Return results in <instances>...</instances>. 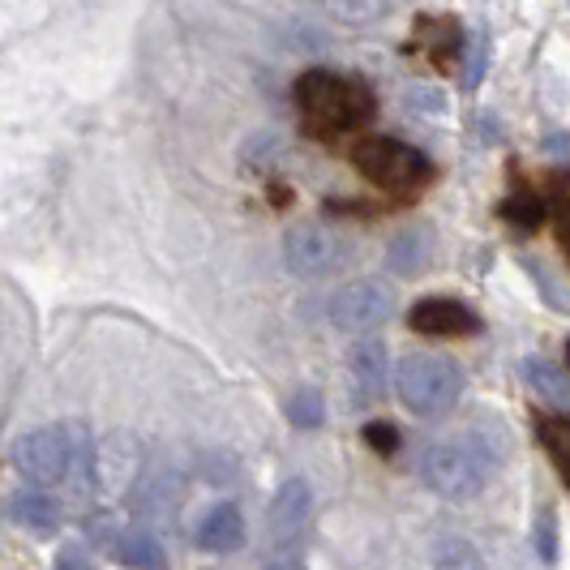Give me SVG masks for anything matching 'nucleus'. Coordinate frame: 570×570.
<instances>
[{
    "label": "nucleus",
    "mask_w": 570,
    "mask_h": 570,
    "mask_svg": "<svg viewBox=\"0 0 570 570\" xmlns=\"http://www.w3.org/2000/svg\"><path fill=\"white\" fill-rule=\"evenodd\" d=\"M498 463H502V442L485 433H459L446 442H433L421 455V481L429 493L446 502H468L493 481Z\"/></svg>",
    "instance_id": "nucleus-2"
},
{
    "label": "nucleus",
    "mask_w": 570,
    "mask_h": 570,
    "mask_svg": "<svg viewBox=\"0 0 570 570\" xmlns=\"http://www.w3.org/2000/svg\"><path fill=\"white\" fill-rule=\"evenodd\" d=\"M347 373H352L356 403H377L386 395V347L377 340L352 343V352H347Z\"/></svg>",
    "instance_id": "nucleus-9"
},
{
    "label": "nucleus",
    "mask_w": 570,
    "mask_h": 570,
    "mask_svg": "<svg viewBox=\"0 0 570 570\" xmlns=\"http://www.w3.org/2000/svg\"><path fill=\"white\" fill-rule=\"evenodd\" d=\"M296 108H301V120L305 129L317 134V138H340V134H352L361 129L373 116V90L361 78H347V73H335V69H309L301 73L296 86Z\"/></svg>",
    "instance_id": "nucleus-1"
},
{
    "label": "nucleus",
    "mask_w": 570,
    "mask_h": 570,
    "mask_svg": "<svg viewBox=\"0 0 570 570\" xmlns=\"http://www.w3.org/2000/svg\"><path fill=\"white\" fill-rule=\"evenodd\" d=\"M198 544L206 553H236L245 544V514L236 511L232 502H219L198 523Z\"/></svg>",
    "instance_id": "nucleus-10"
},
{
    "label": "nucleus",
    "mask_w": 570,
    "mask_h": 570,
    "mask_svg": "<svg viewBox=\"0 0 570 570\" xmlns=\"http://www.w3.org/2000/svg\"><path fill=\"white\" fill-rule=\"evenodd\" d=\"M287 416H292V425L317 429L322 416H326V403H322V395H317L314 386H301V395L287 403Z\"/></svg>",
    "instance_id": "nucleus-16"
},
{
    "label": "nucleus",
    "mask_w": 570,
    "mask_h": 570,
    "mask_svg": "<svg viewBox=\"0 0 570 570\" xmlns=\"http://www.w3.org/2000/svg\"><path fill=\"white\" fill-rule=\"evenodd\" d=\"M541 438L549 442V455H553V463H558V472L567 476V416L541 421Z\"/></svg>",
    "instance_id": "nucleus-17"
},
{
    "label": "nucleus",
    "mask_w": 570,
    "mask_h": 570,
    "mask_svg": "<svg viewBox=\"0 0 570 570\" xmlns=\"http://www.w3.org/2000/svg\"><path fill=\"white\" fill-rule=\"evenodd\" d=\"M52 570H95V567H90L82 544H65L57 553V562H52Z\"/></svg>",
    "instance_id": "nucleus-21"
},
{
    "label": "nucleus",
    "mask_w": 570,
    "mask_h": 570,
    "mask_svg": "<svg viewBox=\"0 0 570 570\" xmlns=\"http://www.w3.org/2000/svg\"><path fill=\"white\" fill-rule=\"evenodd\" d=\"M284 262L296 279H322L347 266V240L326 224H301L287 232Z\"/></svg>",
    "instance_id": "nucleus-6"
},
{
    "label": "nucleus",
    "mask_w": 570,
    "mask_h": 570,
    "mask_svg": "<svg viewBox=\"0 0 570 570\" xmlns=\"http://www.w3.org/2000/svg\"><path fill=\"white\" fill-rule=\"evenodd\" d=\"M4 514H9L18 528H30V532H52V528H60V507L48 493H39V489L13 493V498L4 502Z\"/></svg>",
    "instance_id": "nucleus-11"
},
{
    "label": "nucleus",
    "mask_w": 570,
    "mask_h": 570,
    "mask_svg": "<svg viewBox=\"0 0 570 570\" xmlns=\"http://www.w3.org/2000/svg\"><path fill=\"white\" fill-rule=\"evenodd\" d=\"M262 570H305V544H271Z\"/></svg>",
    "instance_id": "nucleus-18"
},
{
    "label": "nucleus",
    "mask_w": 570,
    "mask_h": 570,
    "mask_svg": "<svg viewBox=\"0 0 570 570\" xmlns=\"http://www.w3.org/2000/svg\"><path fill=\"white\" fill-rule=\"evenodd\" d=\"M331 322L352 335H370L395 314V292L386 279H352L331 296Z\"/></svg>",
    "instance_id": "nucleus-5"
},
{
    "label": "nucleus",
    "mask_w": 570,
    "mask_h": 570,
    "mask_svg": "<svg viewBox=\"0 0 570 570\" xmlns=\"http://www.w3.org/2000/svg\"><path fill=\"white\" fill-rule=\"evenodd\" d=\"M335 18H347V22H373L386 13V4H331Z\"/></svg>",
    "instance_id": "nucleus-20"
},
{
    "label": "nucleus",
    "mask_w": 570,
    "mask_h": 570,
    "mask_svg": "<svg viewBox=\"0 0 570 570\" xmlns=\"http://www.w3.org/2000/svg\"><path fill=\"white\" fill-rule=\"evenodd\" d=\"M395 391L407 412L416 416H442L451 412L463 395V370H459L451 356H438V352H412L400 361L395 373Z\"/></svg>",
    "instance_id": "nucleus-3"
},
{
    "label": "nucleus",
    "mask_w": 570,
    "mask_h": 570,
    "mask_svg": "<svg viewBox=\"0 0 570 570\" xmlns=\"http://www.w3.org/2000/svg\"><path fill=\"white\" fill-rule=\"evenodd\" d=\"M412 331H421V335H472L481 322L476 314L463 305V301H451V296H425L412 314Z\"/></svg>",
    "instance_id": "nucleus-8"
},
{
    "label": "nucleus",
    "mask_w": 570,
    "mask_h": 570,
    "mask_svg": "<svg viewBox=\"0 0 570 570\" xmlns=\"http://www.w3.org/2000/svg\"><path fill=\"white\" fill-rule=\"evenodd\" d=\"M472 43H476V57H468V69H463V86L481 82V65H485V52H489L485 30H472Z\"/></svg>",
    "instance_id": "nucleus-19"
},
{
    "label": "nucleus",
    "mask_w": 570,
    "mask_h": 570,
    "mask_svg": "<svg viewBox=\"0 0 570 570\" xmlns=\"http://www.w3.org/2000/svg\"><path fill=\"white\" fill-rule=\"evenodd\" d=\"M523 377H528V386H532L544 403H553L558 416L567 412V403H570L567 370H562L558 361H549V356H528V361H523Z\"/></svg>",
    "instance_id": "nucleus-12"
},
{
    "label": "nucleus",
    "mask_w": 570,
    "mask_h": 570,
    "mask_svg": "<svg viewBox=\"0 0 570 570\" xmlns=\"http://www.w3.org/2000/svg\"><path fill=\"white\" fill-rule=\"evenodd\" d=\"M112 558L120 567H134V570H168V558H164L159 541L146 537V532H125L112 544Z\"/></svg>",
    "instance_id": "nucleus-14"
},
{
    "label": "nucleus",
    "mask_w": 570,
    "mask_h": 570,
    "mask_svg": "<svg viewBox=\"0 0 570 570\" xmlns=\"http://www.w3.org/2000/svg\"><path fill=\"white\" fill-rule=\"evenodd\" d=\"M412 99H421V108H425V112H442V104H446V99H442V90H412Z\"/></svg>",
    "instance_id": "nucleus-23"
},
{
    "label": "nucleus",
    "mask_w": 570,
    "mask_h": 570,
    "mask_svg": "<svg viewBox=\"0 0 570 570\" xmlns=\"http://www.w3.org/2000/svg\"><path fill=\"white\" fill-rule=\"evenodd\" d=\"M352 164L361 168L365 180H373L386 194H416L433 176V164L425 155L400 138H361L352 146Z\"/></svg>",
    "instance_id": "nucleus-4"
},
{
    "label": "nucleus",
    "mask_w": 570,
    "mask_h": 570,
    "mask_svg": "<svg viewBox=\"0 0 570 570\" xmlns=\"http://www.w3.org/2000/svg\"><path fill=\"white\" fill-rule=\"evenodd\" d=\"M309 507H314V493L309 481H284L271 514H266V528H271V544H305V523H309Z\"/></svg>",
    "instance_id": "nucleus-7"
},
{
    "label": "nucleus",
    "mask_w": 570,
    "mask_h": 570,
    "mask_svg": "<svg viewBox=\"0 0 570 570\" xmlns=\"http://www.w3.org/2000/svg\"><path fill=\"white\" fill-rule=\"evenodd\" d=\"M429 254H433V240H429L425 228L400 232V236L391 240V249H386V266H391L395 275H421L429 266Z\"/></svg>",
    "instance_id": "nucleus-13"
},
{
    "label": "nucleus",
    "mask_w": 570,
    "mask_h": 570,
    "mask_svg": "<svg viewBox=\"0 0 570 570\" xmlns=\"http://www.w3.org/2000/svg\"><path fill=\"white\" fill-rule=\"evenodd\" d=\"M433 570H489V567L485 558H481V549L472 541L446 537V541H438V549H433Z\"/></svg>",
    "instance_id": "nucleus-15"
},
{
    "label": "nucleus",
    "mask_w": 570,
    "mask_h": 570,
    "mask_svg": "<svg viewBox=\"0 0 570 570\" xmlns=\"http://www.w3.org/2000/svg\"><path fill=\"white\" fill-rule=\"evenodd\" d=\"M365 438L370 442H382L377 451H395V429H386V425H373V429H365Z\"/></svg>",
    "instance_id": "nucleus-22"
}]
</instances>
